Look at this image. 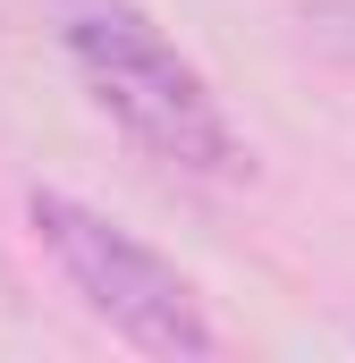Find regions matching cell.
Here are the masks:
<instances>
[{
	"label": "cell",
	"mask_w": 355,
	"mask_h": 363,
	"mask_svg": "<svg viewBox=\"0 0 355 363\" xmlns=\"http://www.w3.org/2000/svg\"><path fill=\"white\" fill-rule=\"evenodd\" d=\"M60 43H68L85 93L102 101V118L136 152H153L161 169H186V178H246L254 169L212 77L136 0H60Z\"/></svg>",
	"instance_id": "1"
},
{
	"label": "cell",
	"mask_w": 355,
	"mask_h": 363,
	"mask_svg": "<svg viewBox=\"0 0 355 363\" xmlns=\"http://www.w3.org/2000/svg\"><path fill=\"white\" fill-rule=\"evenodd\" d=\"M26 228L51 254V271L68 279V296L110 338H127L136 355H161V363H212L220 355V330H212L195 279L170 254H153L136 228H119L110 211H93V203L60 194V186H34L26 194Z\"/></svg>",
	"instance_id": "2"
}]
</instances>
